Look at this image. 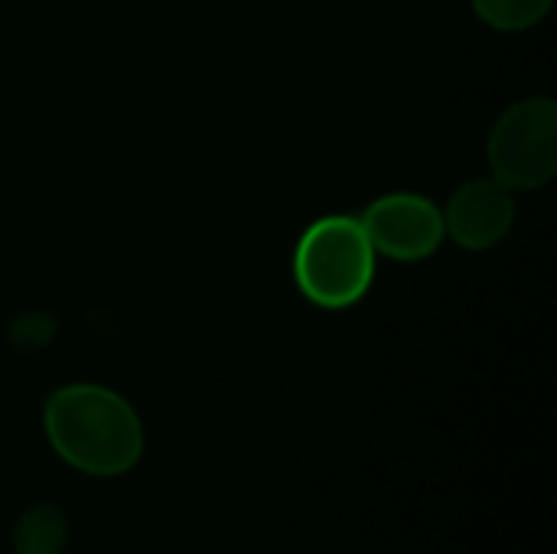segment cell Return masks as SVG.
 Returning <instances> with one entry per match:
<instances>
[{
    "instance_id": "obj_6",
    "label": "cell",
    "mask_w": 557,
    "mask_h": 554,
    "mask_svg": "<svg viewBox=\"0 0 557 554\" xmlns=\"http://www.w3.org/2000/svg\"><path fill=\"white\" fill-rule=\"evenodd\" d=\"M13 552L16 554H62L69 545L65 513L52 503L29 506L13 526Z\"/></svg>"
},
{
    "instance_id": "obj_4",
    "label": "cell",
    "mask_w": 557,
    "mask_h": 554,
    "mask_svg": "<svg viewBox=\"0 0 557 554\" xmlns=\"http://www.w3.org/2000/svg\"><path fill=\"white\" fill-rule=\"evenodd\" d=\"M375 255L395 261L431 258L444 242V212L418 193H388L359 219Z\"/></svg>"
},
{
    "instance_id": "obj_7",
    "label": "cell",
    "mask_w": 557,
    "mask_h": 554,
    "mask_svg": "<svg viewBox=\"0 0 557 554\" xmlns=\"http://www.w3.org/2000/svg\"><path fill=\"white\" fill-rule=\"evenodd\" d=\"M476 16L499 33H522L539 26L555 0H470Z\"/></svg>"
},
{
    "instance_id": "obj_5",
    "label": "cell",
    "mask_w": 557,
    "mask_h": 554,
    "mask_svg": "<svg viewBox=\"0 0 557 554\" xmlns=\"http://www.w3.org/2000/svg\"><path fill=\"white\" fill-rule=\"evenodd\" d=\"M516 222L512 189L496 176L467 180L444 209V235H450L460 248L483 251L499 245Z\"/></svg>"
},
{
    "instance_id": "obj_2",
    "label": "cell",
    "mask_w": 557,
    "mask_h": 554,
    "mask_svg": "<svg viewBox=\"0 0 557 554\" xmlns=\"http://www.w3.org/2000/svg\"><path fill=\"white\" fill-rule=\"evenodd\" d=\"M294 278L307 300L326 310L359 304L375 281V248L359 219H317L297 242Z\"/></svg>"
},
{
    "instance_id": "obj_1",
    "label": "cell",
    "mask_w": 557,
    "mask_h": 554,
    "mask_svg": "<svg viewBox=\"0 0 557 554\" xmlns=\"http://www.w3.org/2000/svg\"><path fill=\"white\" fill-rule=\"evenodd\" d=\"M42 428L49 447L72 470L88 477H121L144 457V424L114 389L75 382L46 398Z\"/></svg>"
},
{
    "instance_id": "obj_3",
    "label": "cell",
    "mask_w": 557,
    "mask_h": 554,
    "mask_svg": "<svg viewBox=\"0 0 557 554\" xmlns=\"http://www.w3.org/2000/svg\"><path fill=\"white\" fill-rule=\"evenodd\" d=\"M490 170L516 189H542L557 173V104L525 98L499 114L490 131Z\"/></svg>"
}]
</instances>
